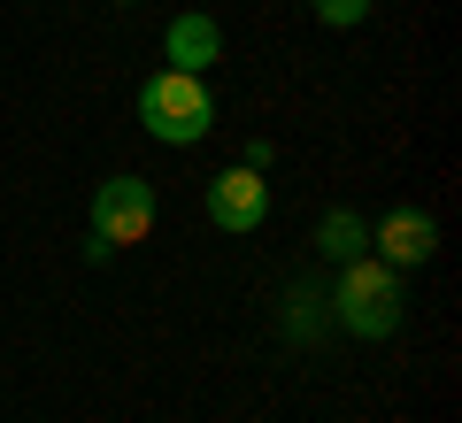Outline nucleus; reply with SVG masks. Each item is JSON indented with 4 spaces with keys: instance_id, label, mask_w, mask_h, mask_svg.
<instances>
[{
    "instance_id": "f257e3e1",
    "label": "nucleus",
    "mask_w": 462,
    "mask_h": 423,
    "mask_svg": "<svg viewBox=\"0 0 462 423\" xmlns=\"http://www.w3.org/2000/svg\"><path fill=\"white\" fill-rule=\"evenodd\" d=\"M401 316H409V293H401V270L378 254L339 262V285H331V324L355 331V339H393Z\"/></svg>"
},
{
    "instance_id": "f03ea898",
    "label": "nucleus",
    "mask_w": 462,
    "mask_h": 423,
    "mask_svg": "<svg viewBox=\"0 0 462 423\" xmlns=\"http://www.w3.org/2000/svg\"><path fill=\"white\" fill-rule=\"evenodd\" d=\"M139 124H147V139H162V147H200L216 131L208 78H193V69H154V78L139 85Z\"/></svg>"
},
{
    "instance_id": "7ed1b4c3",
    "label": "nucleus",
    "mask_w": 462,
    "mask_h": 423,
    "mask_svg": "<svg viewBox=\"0 0 462 423\" xmlns=\"http://www.w3.org/2000/svg\"><path fill=\"white\" fill-rule=\"evenodd\" d=\"M154 231V185L147 178H132V170H124V178H108V185H93V239L108 246H139Z\"/></svg>"
},
{
    "instance_id": "20e7f679",
    "label": "nucleus",
    "mask_w": 462,
    "mask_h": 423,
    "mask_svg": "<svg viewBox=\"0 0 462 423\" xmlns=\"http://www.w3.org/2000/svg\"><path fill=\"white\" fill-rule=\"evenodd\" d=\"M263 216H270V185H263V170H216L208 178V224L216 231H263Z\"/></svg>"
},
{
    "instance_id": "39448f33",
    "label": "nucleus",
    "mask_w": 462,
    "mask_h": 423,
    "mask_svg": "<svg viewBox=\"0 0 462 423\" xmlns=\"http://www.w3.org/2000/svg\"><path fill=\"white\" fill-rule=\"evenodd\" d=\"M370 246H378V262H393V270H424V262L439 254V224H431L424 208H393L385 224H370Z\"/></svg>"
},
{
    "instance_id": "423d86ee",
    "label": "nucleus",
    "mask_w": 462,
    "mask_h": 423,
    "mask_svg": "<svg viewBox=\"0 0 462 423\" xmlns=\"http://www.w3.org/2000/svg\"><path fill=\"white\" fill-rule=\"evenodd\" d=\"M216 62H224V32H216V16H200V8L170 16V32H162V69H193V78H208Z\"/></svg>"
},
{
    "instance_id": "0eeeda50",
    "label": "nucleus",
    "mask_w": 462,
    "mask_h": 423,
    "mask_svg": "<svg viewBox=\"0 0 462 423\" xmlns=\"http://www.w3.org/2000/svg\"><path fill=\"white\" fill-rule=\"evenodd\" d=\"M316 254H324V262L370 254V224H363L355 208H324V224H316Z\"/></svg>"
},
{
    "instance_id": "6e6552de",
    "label": "nucleus",
    "mask_w": 462,
    "mask_h": 423,
    "mask_svg": "<svg viewBox=\"0 0 462 423\" xmlns=\"http://www.w3.org/2000/svg\"><path fill=\"white\" fill-rule=\"evenodd\" d=\"M316 308H324V300H316L309 285H293V293H285V331H293V339H316Z\"/></svg>"
},
{
    "instance_id": "1a4fd4ad",
    "label": "nucleus",
    "mask_w": 462,
    "mask_h": 423,
    "mask_svg": "<svg viewBox=\"0 0 462 423\" xmlns=\"http://www.w3.org/2000/svg\"><path fill=\"white\" fill-rule=\"evenodd\" d=\"M309 8H316L324 23H339V32H346V23H363V16H370V0H309Z\"/></svg>"
},
{
    "instance_id": "9d476101",
    "label": "nucleus",
    "mask_w": 462,
    "mask_h": 423,
    "mask_svg": "<svg viewBox=\"0 0 462 423\" xmlns=\"http://www.w3.org/2000/svg\"><path fill=\"white\" fill-rule=\"evenodd\" d=\"M116 8H132V0H116Z\"/></svg>"
}]
</instances>
